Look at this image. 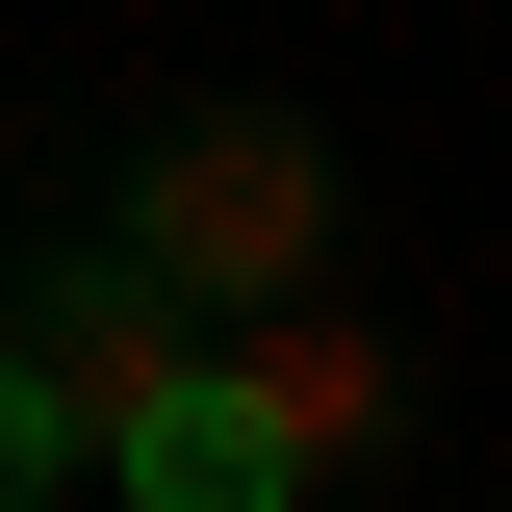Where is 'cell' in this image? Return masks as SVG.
<instances>
[{"label": "cell", "instance_id": "cell-5", "mask_svg": "<svg viewBox=\"0 0 512 512\" xmlns=\"http://www.w3.org/2000/svg\"><path fill=\"white\" fill-rule=\"evenodd\" d=\"M77 461H103V436H77V410H52V384H26V359H0V512H52Z\"/></svg>", "mask_w": 512, "mask_h": 512}, {"label": "cell", "instance_id": "cell-4", "mask_svg": "<svg viewBox=\"0 0 512 512\" xmlns=\"http://www.w3.org/2000/svg\"><path fill=\"white\" fill-rule=\"evenodd\" d=\"M128 512H308V461H282V410L205 359V410H154V436H128Z\"/></svg>", "mask_w": 512, "mask_h": 512}, {"label": "cell", "instance_id": "cell-2", "mask_svg": "<svg viewBox=\"0 0 512 512\" xmlns=\"http://www.w3.org/2000/svg\"><path fill=\"white\" fill-rule=\"evenodd\" d=\"M0 359H26L77 436L128 461L154 410H205V359H231V333H205V308H180V282H154L128 231H26V282H0Z\"/></svg>", "mask_w": 512, "mask_h": 512}, {"label": "cell", "instance_id": "cell-1", "mask_svg": "<svg viewBox=\"0 0 512 512\" xmlns=\"http://www.w3.org/2000/svg\"><path fill=\"white\" fill-rule=\"evenodd\" d=\"M103 231L154 256L205 333H282V308H308V256H333V154H308L282 103H180L154 154H128V205H103Z\"/></svg>", "mask_w": 512, "mask_h": 512}, {"label": "cell", "instance_id": "cell-3", "mask_svg": "<svg viewBox=\"0 0 512 512\" xmlns=\"http://www.w3.org/2000/svg\"><path fill=\"white\" fill-rule=\"evenodd\" d=\"M231 384L282 410V461H308V487H384V461H410V359H384L359 308H282V333H231Z\"/></svg>", "mask_w": 512, "mask_h": 512}]
</instances>
